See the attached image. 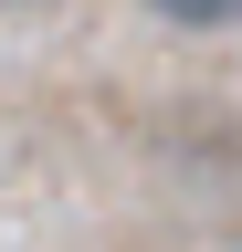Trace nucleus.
<instances>
[{"instance_id":"obj_1","label":"nucleus","mask_w":242,"mask_h":252,"mask_svg":"<svg viewBox=\"0 0 242 252\" xmlns=\"http://www.w3.org/2000/svg\"><path fill=\"white\" fill-rule=\"evenodd\" d=\"M158 11H169L179 32H221V21H242V0H158Z\"/></svg>"},{"instance_id":"obj_2","label":"nucleus","mask_w":242,"mask_h":252,"mask_svg":"<svg viewBox=\"0 0 242 252\" xmlns=\"http://www.w3.org/2000/svg\"><path fill=\"white\" fill-rule=\"evenodd\" d=\"M21 11H32V0H21Z\"/></svg>"}]
</instances>
